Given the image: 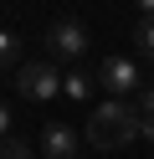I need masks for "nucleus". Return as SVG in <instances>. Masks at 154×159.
<instances>
[{
    "mask_svg": "<svg viewBox=\"0 0 154 159\" xmlns=\"http://www.w3.org/2000/svg\"><path fill=\"white\" fill-rule=\"evenodd\" d=\"M139 123H144V113L128 98H108V103H98L92 118H87V144L92 149H123V144L139 139Z\"/></svg>",
    "mask_w": 154,
    "mask_h": 159,
    "instance_id": "obj_1",
    "label": "nucleus"
},
{
    "mask_svg": "<svg viewBox=\"0 0 154 159\" xmlns=\"http://www.w3.org/2000/svg\"><path fill=\"white\" fill-rule=\"evenodd\" d=\"M16 93L31 98V103H46V98L62 93V72L51 62H26V67H16Z\"/></svg>",
    "mask_w": 154,
    "mask_h": 159,
    "instance_id": "obj_2",
    "label": "nucleus"
},
{
    "mask_svg": "<svg viewBox=\"0 0 154 159\" xmlns=\"http://www.w3.org/2000/svg\"><path fill=\"white\" fill-rule=\"evenodd\" d=\"M98 82L108 87L113 98H128V93H139L149 77H144V72H139V62H128V57H108V62L98 67Z\"/></svg>",
    "mask_w": 154,
    "mask_h": 159,
    "instance_id": "obj_3",
    "label": "nucleus"
},
{
    "mask_svg": "<svg viewBox=\"0 0 154 159\" xmlns=\"http://www.w3.org/2000/svg\"><path fill=\"white\" fill-rule=\"evenodd\" d=\"M82 52H87L82 21H57L46 31V57H57V62H82Z\"/></svg>",
    "mask_w": 154,
    "mask_h": 159,
    "instance_id": "obj_4",
    "label": "nucleus"
},
{
    "mask_svg": "<svg viewBox=\"0 0 154 159\" xmlns=\"http://www.w3.org/2000/svg\"><path fill=\"white\" fill-rule=\"evenodd\" d=\"M77 149H82V139L67 123H46L41 128V154L46 159H77Z\"/></svg>",
    "mask_w": 154,
    "mask_h": 159,
    "instance_id": "obj_5",
    "label": "nucleus"
},
{
    "mask_svg": "<svg viewBox=\"0 0 154 159\" xmlns=\"http://www.w3.org/2000/svg\"><path fill=\"white\" fill-rule=\"evenodd\" d=\"M128 41L139 46V57H149V62H154V21H149V16H139V21H133Z\"/></svg>",
    "mask_w": 154,
    "mask_h": 159,
    "instance_id": "obj_6",
    "label": "nucleus"
},
{
    "mask_svg": "<svg viewBox=\"0 0 154 159\" xmlns=\"http://www.w3.org/2000/svg\"><path fill=\"white\" fill-rule=\"evenodd\" d=\"M92 87H98V82H92V77H82V72H67V77H62V93H67V98H87Z\"/></svg>",
    "mask_w": 154,
    "mask_h": 159,
    "instance_id": "obj_7",
    "label": "nucleus"
},
{
    "mask_svg": "<svg viewBox=\"0 0 154 159\" xmlns=\"http://www.w3.org/2000/svg\"><path fill=\"white\" fill-rule=\"evenodd\" d=\"M16 52H21V41L10 31H0V72H10V67H16Z\"/></svg>",
    "mask_w": 154,
    "mask_h": 159,
    "instance_id": "obj_8",
    "label": "nucleus"
},
{
    "mask_svg": "<svg viewBox=\"0 0 154 159\" xmlns=\"http://www.w3.org/2000/svg\"><path fill=\"white\" fill-rule=\"evenodd\" d=\"M0 159H31V144H21V139H0Z\"/></svg>",
    "mask_w": 154,
    "mask_h": 159,
    "instance_id": "obj_9",
    "label": "nucleus"
},
{
    "mask_svg": "<svg viewBox=\"0 0 154 159\" xmlns=\"http://www.w3.org/2000/svg\"><path fill=\"white\" fill-rule=\"evenodd\" d=\"M133 108H139L144 118H154V82H144V87H139V103H133Z\"/></svg>",
    "mask_w": 154,
    "mask_h": 159,
    "instance_id": "obj_10",
    "label": "nucleus"
},
{
    "mask_svg": "<svg viewBox=\"0 0 154 159\" xmlns=\"http://www.w3.org/2000/svg\"><path fill=\"white\" fill-rule=\"evenodd\" d=\"M5 134H10V108L0 103V139H5Z\"/></svg>",
    "mask_w": 154,
    "mask_h": 159,
    "instance_id": "obj_11",
    "label": "nucleus"
},
{
    "mask_svg": "<svg viewBox=\"0 0 154 159\" xmlns=\"http://www.w3.org/2000/svg\"><path fill=\"white\" fill-rule=\"evenodd\" d=\"M139 139H149V144H154V118H144V123H139Z\"/></svg>",
    "mask_w": 154,
    "mask_h": 159,
    "instance_id": "obj_12",
    "label": "nucleus"
},
{
    "mask_svg": "<svg viewBox=\"0 0 154 159\" xmlns=\"http://www.w3.org/2000/svg\"><path fill=\"white\" fill-rule=\"evenodd\" d=\"M139 5V16H154V0H133Z\"/></svg>",
    "mask_w": 154,
    "mask_h": 159,
    "instance_id": "obj_13",
    "label": "nucleus"
},
{
    "mask_svg": "<svg viewBox=\"0 0 154 159\" xmlns=\"http://www.w3.org/2000/svg\"><path fill=\"white\" fill-rule=\"evenodd\" d=\"M149 21H154V16H149Z\"/></svg>",
    "mask_w": 154,
    "mask_h": 159,
    "instance_id": "obj_14",
    "label": "nucleus"
}]
</instances>
